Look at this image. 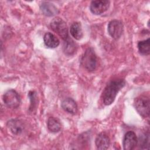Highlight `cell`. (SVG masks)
Instances as JSON below:
<instances>
[{
    "instance_id": "6da1fadb",
    "label": "cell",
    "mask_w": 150,
    "mask_h": 150,
    "mask_svg": "<svg viewBox=\"0 0 150 150\" xmlns=\"http://www.w3.org/2000/svg\"><path fill=\"white\" fill-rule=\"evenodd\" d=\"M125 85V81L123 79H116L110 81L105 86L102 98L105 105L111 104L118 91Z\"/></svg>"
},
{
    "instance_id": "7a4b0ae2",
    "label": "cell",
    "mask_w": 150,
    "mask_h": 150,
    "mask_svg": "<svg viewBox=\"0 0 150 150\" xmlns=\"http://www.w3.org/2000/svg\"><path fill=\"white\" fill-rule=\"evenodd\" d=\"M81 64L89 71L95 70L97 67V56L92 47H88L86 50L81 59Z\"/></svg>"
},
{
    "instance_id": "3957f363",
    "label": "cell",
    "mask_w": 150,
    "mask_h": 150,
    "mask_svg": "<svg viewBox=\"0 0 150 150\" xmlns=\"http://www.w3.org/2000/svg\"><path fill=\"white\" fill-rule=\"evenodd\" d=\"M50 26L51 29L59 35L64 40L69 38L66 23L60 18L56 17L53 18L50 22Z\"/></svg>"
},
{
    "instance_id": "277c9868",
    "label": "cell",
    "mask_w": 150,
    "mask_h": 150,
    "mask_svg": "<svg viewBox=\"0 0 150 150\" xmlns=\"http://www.w3.org/2000/svg\"><path fill=\"white\" fill-rule=\"evenodd\" d=\"M134 107L137 111L144 118L149 115V99L147 96H141L135 98Z\"/></svg>"
},
{
    "instance_id": "5b68a950",
    "label": "cell",
    "mask_w": 150,
    "mask_h": 150,
    "mask_svg": "<svg viewBox=\"0 0 150 150\" xmlns=\"http://www.w3.org/2000/svg\"><path fill=\"white\" fill-rule=\"evenodd\" d=\"M4 104L9 108H16L21 103V98L19 94L14 90L10 89L3 95Z\"/></svg>"
},
{
    "instance_id": "8992f818",
    "label": "cell",
    "mask_w": 150,
    "mask_h": 150,
    "mask_svg": "<svg viewBox=\"0 0 150 150\" xmlns=\"http://www.w3.org/2000/svg\"><path fill=\"white\" fill-rule=\"evenodd\" d=\"M107 29L111 37L115 40H117L123 33V24L121 21L114 19L109 22Z\"/></svg>"
},
{
    "instance_id": "52a82bcc",
    "label": "cell",
    "mask_w": 150,
    "mask_h": 150,
    "mask_svg": "<svg viewBox=\"0 0 150 150\" xmlns=\"http://www.w3.org/2000/svg\"><path fill=\"white\" fill-rule=\"evenodd\" d=\"M110 4L107 0L93 1L90 5V10L94 15H100L108 9Z\"/></svg>"
},
{
    "instance_id": "ba28073f",
    "label": "cell",
    "mask_w": 150,
    "mask_h": 150,
    "mask_svg": "<svg viewBox=\"0 0 150 150\" xmlns=\"http://www.w3.org/2000/svg\"><path fill=\"white\" fill-rule=\"evenodd\" d=\"M137 137L134 131H129L124 135L122 145L124 149L125 150H132L137 144Z\"/></svg>"
},
{
    "instance_id": "9c48e42d",
    "label": "cell",
    "mask_w": 150,
    "mask_h": 150,
    "mask_svg": "<svg viewBox=\"0 0 150 150\" xmlns=\"http://www.w3.org/2000/svg\"><path fill=\"white\" fill-rule=\"evenodd\" d=\"M6 125L9 131L14 135L21 134L24 129L23 122L17 119H11L9 120L7 122Z\"/></svg>"
},
{
    "instance_id": "30bf717a",
    "label": "cell",
    "mask_w": 150,
    "mask_h": 150,
    "mask_svg": "<svg viewBox=\"0 0 150 150\" xmlns=\"http://www.w3.org/2000/svg\"><path fill=\"white\" fill-rule=\"evenodd\" d=\"M40 8L43 14L47 16H53L59 13V10L56 6L50 2H42L40 5Z\"/></svg>"
},
{
    "instance_id": "8fae6325",
    "label": "cell",
    "mask_w": 150,
    "mask_h": 150,
    "mask_svg": "<svg viewBox=\"0 0 150 150\" xmlns=\"http://www.w3.org/2000/svg\"><path fill=\"white\" fill-rule=\"evenodd\" d=\"M61 106L64 111L71 114H75L77 111V105L71 98H66L63 100Z\"/></svg>"
},
{
    "instance_id": "7c38bea8",
    "label": "cell",
    "mask_w": 150,
    "mask_h": 150,
    "mask_svg": "<svg viewBox=\"0 0 150 150\" xmlns=\"http://www.w3.org/2000/svg\"><path fill=\"white\" fill-rule=\"evenodd\" d=\"M95 143L97 149L101 150L107 149L110 145V139L105 134L100 133L97 136Z\"/></svg>"
},
{
    "instance_id": "4fadbf2b",
    "label": "cell",
    "mask_w": 150,
    "mask_h": 150,
    "mask_svg": "<svg viewBox=\"0 0 150 150\" xmlns=\"http://www.w3.org/2000/svg\"><path fill=\"white\" fill-rule=\"evenodd\" d=\"M43 40L45 45L49 48H55L60 44L59 39L53 33L47 32L43 36Z\"/></svg>"
},
{
    "instance_id": "5bb4252c",
    "label": "cell",
    "mask_w": 150,
    "mask_h": 150,
    "mask_svg": "<svg viewBox=\"0 0 150 150\" xmlns=\"http://www.w3.org/2000/svg\"><path fill=\"white\" fill-rule=\"evenodd\" d=\"M71 35L76 40H80L83 36L81 25L80 22H75L73 23L70 28Z\"/></svg>"
},
{
    "instance_id": "9a60e30c",
    "label": "cell",
    "mask_w": 150,
    "mask_h": 150,
    "mask_svg": "<svg viewBox=\"0 0 150 150\" xmlns=\"http://www.w3.org/2000/svg\"><path fill=\"white\" fill-rule=\"evenodd\" d=\"M47 125L49 130L54 133L58 132L61 129V124L60 121L53 117H50L48 118Z\"/></svg>"
},
{
    "instance_id": "2e32d148",
    "label": "cell",
    "mask_w": 150,
    "mask_h": 150,
    "mask_svg": "<svg viewBox=\"0 0 150 150\" xmlns=\"http://www.w3.org/2000/svg\"><path fill=\"white\" fill-rule=\"evenodd\" d=\"M76 50V45L71 39L68 38L64 40L63 45L64 53L67 55H71Z\"/></svg>"
},
{
    "instance_id": "e0dca14e",
    "label": "cell",
    "mask_w": 150,
    "mask_h": 150,
    "mask_svg": "<svg viewBox=\"0 0 150 150\" xmlns=\"http://www.w3.org/2000/svg\"><path fill=\"white\" fill-rule=\"evenodd\" d=\"M138 49L140 54L142 55H148L150 53L149 38L146 40L139 41L138 43Z\"/></svg>"
},
{
    "instance_id": "ac0fdd59",
    "label": "cell",
    "mask_w": 150,
    "mask_h": 150,
    "mask_svg": "<svg viewBox=\"0 0 150 150\" xmlns=\"http://www.w3.org/2000/svg\"><path fill=\"white\" fill-rule=\"evenodd\" d=\"M139 146L141 149H147L149 148V134L147 132H144L141 134L139 137L138 140Z\"/></svg>"
}]
</instances>
